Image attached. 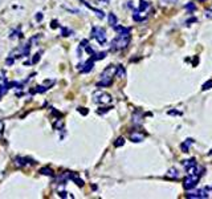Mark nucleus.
<instances>
[{"instance_id": "f257e3e1", "label": "nucleus", "mask_w": 212, "mask_h": 199, "mask_svg": "<svg viewBox=\"0 0 212 199\" xmlns=\"http://www.w3.org/2000/svg\"><path fill=\"white\" fill-rule=\"evenodd\" d=\"M115 72H117V66L109 65L108 68H105V70L102 72V74H101V81L97 82V86L98 88L110 86L111 84H113V76L115 74Z\"/></svg>"}, {"instance_id": "f03ea898", "label": "nucleus", "mask_w": 212, "mask_h": 199, "mask_svg": "<svg viewBox=\"0 0 212 199\" xmlns=\"http://www.w3.org/2000/svg\"><path fill=\"white\" fill-rule=\"evenodd\" d=\"M131 36L130 33H125V35H118L113 41H111V49L113 51H119V49H125L130 44Z\"/></svg>"}, {"instance_id": "7ed1b4c3", "label": "nucleus", "mask_w": 212, "mask_h": 199, "mask_svg": "<svg viewBox=\"0 0 212 199\" xmlns=\"http://www.w3.org/2000/svg\"><path fill=\"white\" fill-rule=\"evenodd\" d=\"M92 36L96 38L97 43L101 44V45H103V44L106 43V32H105V29L102 28V27H93Z\"/></svg>"}, {"instance_id": "20e7f679", "label": "nucleus", "mask_w": 212, "mask_h": 199, "mask_svg": "<svg viewBox=\"0 0 212 199\" xmlns=\"http://www.w3.org/2000/svg\"><path fill=\"white\" fill-rule=\"evenodd\" d=\"M93 101L96 102V104H101V105H106V104H109L111 102V96L109 94V93H106V92H96L93 94Z\"/></svg>"}, {"instance_id": "39448f33", "label": "nucleus", "mask_w": 212, "mask_h": 199, "mask_svg": "<svg viewBox=\"0 0 212 199\" xmlns=\"http://www.w3.org/2000/svg\"><path fill=\"white\" fill-rule=\"evenodd\" d=\"M199 178H200V176L195 175V174H188V175L186 176V179H184V183H183L184 189H187V190L194 189V187L196 186V183L199 182Z\"/></svg>"}, {"instance_id": "423d86ee", "label": "nucleus", "mask_w": 212, "mask_h": 199, "mask_svg": "<svg viewBox=\"0 0 212 199\" xmlns=\"http://www.w3.org/2000/svg\"><path fill=\"white\" fill-rule=\"evenodd\" d=\"M187 198H189V199H205V198H209V194H208L207 189H200L195 192H188Z\"/></svg>"}, {"instance_id": "0eeeda50", "label": "nucleus", "mask_w": 212, "mask_h": 199, "mask_svg": "<svg viewBox=\"0 0 212 199\" xmlns=\"http://www.w3.org/2000/svg\"><path fill=\"white\" fill-rule=\"evenodd\" d=\"M94 66V59H89L86 63H83L81 65H78V69L81 73H88V72H90Z\"/></svg>"}, {"instance_id": "6e6552de", "label": "nucleus", "mask_w": 212, "mask_h": 199, "mask_svg": "<svg viewBox=\"0 0 212 199\" xmlns=\"http://www.w3.org/2000/svg\"><path fill=\"white\" fill-rule=\"evenodd\" d=\"M15 163L18 165V166H28V165H33L35 162L31 161V159H28V158L18 157V158H15Z\"/></svg>"}, {"instance_id": "1a4fd4ad", "label": "nucleus", "mask_w": 212, "mask_h": 199, "mask_svg": "<svg viewBox=\"0 0 212 199\" xmlns=\"http://www.w3.org/2000/svg\"><path fill=\"white\" fill-rule=\"evenodd\" d=\"M133 19L135 20V21H142L146 19V12H143V11H134V13H133Z\"/></svg>"}, {"instance_id": "9d476101", "label": "nucleus", "mask_w": 212, "mask_h": 199, "mask_svg": "<svg viewBox=\"0 0 212 199\" xmlns=\"http://www.w3.org/2000/svg\"><path fill=\"white\" fill-rule=\"evenodd\" d=\"M192 143H194V140H192V138H188V140H186V141L180 145L182 151H183V153H187V151L189 150V146H191Z\"/></svg>"}, {"instance_id": "9b49d317", "label": "nucleus", "mask_w": 212, "mask_h": 199, "mask_svg": "<svg viewBox=\"0 0 212 199\" xmlns=\"http://www.w3.org/2000/svg\"><path fill=\"white\" fill-rule=\"evenodd\" d=\"M114 29L117 33H119V35H125V33H130L131 28L130 27H122V25H115Z\"/></svg>"}, {"instance_id": "f8f14e48", "label": "nucleus", "mask_w": 212, "mask_h": 199, "mask_svg": "<svg viewBox=\"0 0 212 199\" xmlns=\"http://www.w3.org/2000/svg\"><path fill=\"white\" fill-rule=\"evenodd\" d=\"M182 163H183V167H184L187 171L191 170V169L194 167V166H196V162H195V159H194V158L188 159V161H183Z\"/></svg>"}, {"instance_id": "ddd939ff", "label": "nucleus", "mask_w": 212, "mask_h": 199, "mask_svg": "<svg viewBox=\"0 0 212 199\" xmlns=\"http://www.w3.org/2000/svg\"><path fill=\"white\" fill-rule=\"evenodd\" d=\"M143 138H144V135L142 134V133H131L130 134V140L133 142H142Z\"/></svg>"}, {"instance_id": "4468645a", "label": "nucleus", "mask_w": 212, "mask_h": 199, "mask_svg": "<svg viewBox=\"0 0 212 199\" xmlns=\"http://www.w3.org/2000/svg\"><path fill=\"white\" fill-rule=\"evenodd\" d=\"M167 178H171V179H178L179 178V171H178L176 169H170L169 170V173L166 174Z\"/></svg>"}, {"instance_id": "2eb2a0df", "label": "nucleus", "mask_w": 212, "mask_h": 199, "mask_svg": "<svg viewBox=\"0 0 212 199\" xmlns=\"http://www.w3.org/2000/svg\"><path fill=\"white\" fill-rule=\"evenodd\" d=\"M83 3H85V5H86V7H89V8H90L92 11H94V12H96V15L98 16V18H99V19H103V18H105V13L102 12V11H101V9H97V8H94V7H92V5H90V4H89L88 2H83Z\"/></svg>"}, {"instance_id": "dca6fc26", "label": "nucleus", "mask_w": 212, "mask_h": 199, "mask_svg": "<svg viewBox=\"0 0 212 199\" xmlns=\"http://www.w3.org/2000/svg\"><path fill=\"white\" fill-rule=\"evenodd\" d=\"M69 178H70V179H73V181L76 182V185H78L80 187H82V186H83V181H82V179H80V178H78V176H77L76 174H73V173H69Z\"/></svg>"}, {"instance_id": "f3484780", "label": "nucleus", "mask_w": 212, "mask_h": 199, "mask_svg": "<svg viewBox=\"0 0 212 199\" xmlns=\"http://www.w3.org/2000/svg\"><path fill=\"white\" fill-rule=\"evenodd\" d=\"M108 20H109V24H110L111 27H113V28L117 25V23H118V19H117V16H115L114 13H109Z\"/></svg>"}, {"instance_id": "a211bd4d", "label": "nucleus", "mask_w": 212, "mask_h": 199, "mask_svg": "<svg viewBox=\"0 0 212 199\" xmlns=\"http://www.w3.org/2000/svg\"><path fill=\"white\" fill-rule=\"evenodd\" d=\"M115 74L118 76V77H121V79H122V77H125L126 70H125L124 66H122V65H118V66H117V72H115Z\"/></svg>"}, {"instance_id": "6ab92c4d", "label": "nucleus", "mask_w": 212, "mask_h": 199, "mask_svg": "<svg viewBox=\"0 0 212 199\" xmlns=\"http://www.w3.org/2000/svg\"><path fill=\"white\" fill-rule=\"evenodd\" d=\"M147 8H150V3L149 2H146V0H141V4H139V11H143V12H144V11H146Z\"/></svg>"}, {"instance_id": "aec40b11", "label": "nucleus", "mask_w": 212, "mask_h": 199, "mask_svg": "<svg viewBox=\"0 0 212 199\" xmlns=\"http://www.w3.org/2000/svg\"><path fill=\"white\" fill-rule=\"evenodd\" d=\"M40 174H43V175H49V176H52L53 175V171L49 169V167H44V169H41L40 170Z\"/></svg>"}, {"instance_id": "412c9836", "label": "nucleus", "mask_w": 212, "mask_h": 199, "mask_svg": "<svg viewBox=\"0 0 212 199\" xmlns=\"http://www.w3.org/2000/svg\"><path fill=\"white\" fill-rule=\"evenodd\" d=\"M122 145H125V138H124V137H119L118 140L114 142V146H115V147H119V146H122Z\"/></svg>"}, {"instance_id": "4be33fe9", "label": "nucleus", "mask_w": 212, "mask_h": 199, "mask_svg": "<svg viewBox=\"0 0 212 199\" xmlns=\"http://www.w3.org/2000/svg\"><path fill=\"white\" fill-rule=\"evenodd\" d=\"M184 8H186L187 11H189V12H192V11H195V8H196V7H195V4H194V3L189 2V3H187V4L184 5Z\"/></svg>"}, {"instance_id": "5701e85b", "label": "nucleus", "mask_w": 212, "mask_h": 199, "mask_svg": "<svg viewBox=\"0 0 212 199\" xmlns=\"http://www.w3.org/2000/svg\"><path fill=\"white\" fill-rule=\"evenodd\" d=\"M211 88H212V80H209V81L205 82L202 89H203V90H208V89H211Z\"/></svg>"}, {"instance_id": "b1692460", "label": "nucleus", "mask_w": 212, "mask_h": 199, "mask_svg": "<svg viewBox=\"0 0 212 199\" xmlns=\"http://www.w3.org/2000/svg\"><path fill=\"white\" fill-rule=\"evenodd\" d=\"M69 33H72L70 29H68V28H63V36H69Z\"/></svg>"}, {"instance_id": "393cba45", "label": "nucleus", "mask_w": 212, "mask_h": 199, "mask_svg": "<svg viewBox=\"0 0 212 199\" xmlns=\"http://www.w3.org/2000/svg\"><path fill=\"white\" fill-rule=\"evenodd\" d=\"M205 16H207L208 19H212V8H211V9H207V11H205Z\"/></svg>"}, {"instance_id": "a878e982", "label": "nucleus", "mask_w": 212, "mask_h": 199, "mask_svg": "<svg viewBox=\"0 0 212 199\" xmlns=\"http://www.w3.org/2000/svg\"><path fill=\"white\" fill-rule=\"evenodd\" d=\"M164 3H167V4H174V3H176L178 0H163Z\"/></svg>"}, {"instance_id": "bb28decb", "label": "nucleus", "mask_w": 212, "mask_h": 199, "mask_svg": "<svg viewBox=\"0 0 212 199\" xmlns=\"http://www.w3.org/2000/svg\"><path fill=\"white\" fill-rule=\"evenodd\" d=\"M83 109H85V108H80L78 110H80V112H81L82 114H88V110H83Z\"/></svg>"}, {"instance_id": "cd10ccee", "label": "nucleus", "mask_w": 212, "mask_h": 199, "mask_svg": "<svg viewBox=\"0 0 212 199\" xmlns=\"http://www.w3.org/2000/svg\"><path fill=\"white\" fill-rule=\"evenodd\" d=\"M36 19H37V21H40V20L43 19V15H41V13H38V15H37V18H36Z\"/></svg>"}, {"instance_id": "c85d7f7f", "label": "nucleus", "mask_w": 212, "mask_h": 199, "mask_svg": "<svg viewBox=\"0 0 212 199\" xmlns=\"http://www.w3.org/2000/svg\"><path fill=\"white\" fill-rule=\"evenodd\" d=\"M54 27H58L57 21H52V28H54Z\"/></svg>"}, {"instance_id": "c756f323", "label": "nucleus", "mask_w": 212, "mask_h": 199, "mask_svg": "<svg viewBox=\"0 0 212 199\" xmlns=\"http://www.w3.org/2000/svg\"><path fill=\"white\" fill-rule=\"evenodd\" d=\"M3 129H4V125L3 122H0V131H3Z\"/></svg>"}, {"instance_id": "7c9ffc66", "label": "nucleus", "mask_w": 212, "mask_h": 199, "mask_svg": "<svg viewBox=\"0 0 212 199\" xmlns=\"http://www.w3.org/2000/svg\"><path fill=\"white\" fill-rule=\"evenodd\" d=\"M99 2H102V3H109L110 0H99Z\"/></svg>"}, {"instance_id": "2f4dec72", "label": "nucleus", "mask_w": 212, "mask_h": 199, "mask_svg": "<svg viewBox=\"0 0 212 199\" xmlns=\"http://www.w3.org/2000/svg\"><path fill=\"white\" fill-rule=\"evenodd\" d=\"M209 156H212V150H211V151H209Z\"/></svg>"}, {"instance_id": "473e14b6", "label": "nucleus", "mask_w": 212, "mask_h": 199, "mask_svg": "<svg viewBox=\"0 0 212 199\" xmlns=\"http://www.w3.org/2000/svg\"><path fill=\"white\" fill-rule=\"evenodd\" d=\"M199 2H205V0H199Z\"/></svg>"}]
</instances>
